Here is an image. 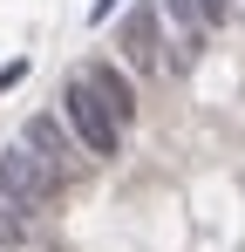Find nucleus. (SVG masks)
I'll use <instances>...</instances> for the list:
<instances>
[{
    "label": "nucleus",
    "mask_w": 245,
    "mask_h": 252,
    "mask_svg": "<svg viewBox=\"0 0 245 252\" xmlns=\"http://www.w3.org/2000/svg\"><path fill=\"white\" fill-rule=\"evenodd\" d=\"M61 123L75 129V143L89 150V157H116V143H122V123L109 116V102H102L95 89L82 82V75H75L68 89H61Z\"/></svg>",
    "instance_id": "nucleus-1"
},
{
    "label": "nucleus",
    "mask_w": 245,
    "mask_h": 252,
    "mask_svg": "<svg viewBox=\"0 0 245 252\" xmlns=\"http://www.w3.org/2000/svg\"><path fill=\"white\" fill-rule=\"evenodd\" d=\"M116 48H122V62L136 68V75H163L170 68V55H163V7L157 0H136L129 14H122V28H116Z\"/></svg>",
    "instance_id": "nucleus-2"
},
{
    "label": "nucleus",
    "mask_w": 245,
    "mask_h": 252,
    "mask_svg": "<svg viewBox=\"0 0 245 252\" xmlns=\"http://www.w3.org/2000/svg\"><path fill=\"white\" fill-rule=\"evenodd\" d=\"M0 191H7L21 211H48V205H61V177L41 164L34 150H21V143H14V150H0Z\"/></svg>",
    "instance_id": "nucleus-3"
},
{
    "label": "nucleus",
    "mask_w": 245,
    "mask_h": 252,
    "mask_svg": "<svg viewBox=\"0 0 245 252\" xmlns=\"http://www.w3.org/2000/svg\"><path fill=\"white\" fill-rule=\"evenodd\" d=\"M21 150H34V157H41L48 170H55V177H61V170H68V164L82 157L75 129L61 123V116H28V129H21Z\"/></svg>",
    "instance_id": "nucleus-4"
},
{
    "label": "nucleus",
    "mask_w": 245,
    "mask_h": 252,
    "mask_svg": "<svg viewBox=\"0 0 245 252\" xmlns=\"http://www.w3.org/2000/svg\"><path fill=\"white\" fill-rule=\"evenodd\" d=\"M163 7V21H170V28H177V62H170V68H191V62H198L204 55V41H211V21H204L198 14V0H157Z\"/></svg>",
    "instance_id": "nucleus-5"
},
{
    "label": "nucleus",
    "mask_w": 245,
    "mask_h": 252,
    "mask_svg": "<svg viewBox=\"0 0 245 252\" xmlns=\"http://www.w3.org/2000/svg\"><path fill=\"white\" fill-rule=\"evenodd\" d=\"M82 82L109 102V116H116V123H136V89H129V75H122L116 62H102V55H95V62L82 68Z\"/></svg>",
    "instance_id": "nucleus-6"
},
{
    "label": "nucleus",
    "mask_w": 245,
    "mask_h": 252,
    "mask_svg": "<svg viewBox=\"0 0 245 252\" xmlns=\"http://www.w3.org/2000/svg\"><path fill=\"white\" fill-rule=\"evenodd\" d=\"M21 239H28V211H21L7 191H0V252H14Z\"/></svg>",
    "instance_id": "nucleus-7"
},
{
    "label": "nucleus",
    "mask_w": 245,
    "mask_h": 252,
    "mask_svg": "<svg viewBox=\"0 0 245 252\" xmlns=\"http://www.w3.org/2000/svg\"><path fill=\"white\" fill-rule=\"evenodd\" d=\"M198 14L211 21V28H225V14H232V0H198Z\"/></svg>",
    "instance_id": "nucleus-8"
}]
</instances>
